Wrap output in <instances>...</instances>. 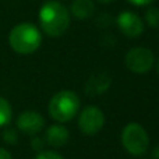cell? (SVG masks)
I'll return each instance as SVG.
<instances>
[{"mask_svg": "<svg viewBox=\"0 0 159 159\" xmlns=\"http://www.w3.org/2000/svg\"><path fill=\"white\" fill-rule=\"evenodd\" d=\"M41 28L52 38L61 36L70 25V11L64 4L56 0L46 2L39 10Z\"/></svg>", "mask_w": 159, "mask_h": 159, "instance_id": "obj_1", "label": "cell"}, {"mask_svg": "<svg viewBox=\"0 0 159 159\" xmlns=\"http://www.w3.org/2000/svg\"><path fill=\"white\" fill-rule=\"evenodd\" d=\"M42 35L35 25L30 22L18 24L10 31L8 43L14 52L20 55H31L41 46Z\"/></svg>", "mask_w": 159, "mask_h": 159, "instance_id": "obj_2", "label": "cell"}, {"mask_svg": "<svg viewBox=\"0 0 159 159\" xmlns=\"http://www.w3.org/2000/svg\"><path fill=\"white\" fill-rule=\"evenodd\" d=\"M80 109V98L73 91H60L49 101L48 112L56 121H70L74 119Z\"/></svg>", "mask_w": 159, "mask_h": 159, "instance_id": "obj_3", "label": "cell"}, {"mask_svg": "<svg viewBox=\"0 0 159 159\" xmlns=\"http://www.w3.org/2000/svg\"><path fill=\"white\" fill-rule=\"evenodd\" d=\"M121 143L129 154L134 157L144 155L148 151L149 138L145 129L138 123H129L121 133Z\"/></svg>", "mask_w": 159, "mask_h": 159, "instance_id": "obj_4", "label": "cell"}, {"mask_svg": "<svg viewBox=\"0 0 159 159\" xmlns=\"http://www.w3.org/2000/svg\"><path fill=\"white\" fill-rule=\"evenodd\" d=\"M154 53L147 48H133L126 55V66L130 71L144 74L154 66Z\"/></svg>", "mask_w": 159, "mask_h": 159, "instance_id": "obj_5", "label": "cell"}, {"mask_svg": "<svg viewBox=\"0 0 159 159\" xmlns=\"http://www.w3.org/2000/svg\"><path fill=\"white\" fill-rule=\"evenodd\" d=\"M105 124V115L99 107L96 106H87L78 117V127L81 133L87 135H93L103 129Z\"/></svg>", "mask_w": 159, "mask_h": 159, "instance_id": "obj_6", "label": "cell"}, {"mask_svg": "<svg viewBox=\"0 0 159 159\" xmlns=\"http://www.w3.org/2000/svg\"><path fill=\"white\" fill-rule=\"evenodd\" d=\"M117 25L121 34L129 38H137L144 32V21L133 11H123L119 14Z\"/></svg>", "mask_w": 159, "mask_h": 159, "instance_id": "obj_7", "label": "cell"}, {"mask_svg": "<svg viewBox=\"0 0 159 159\" xmlns=\"http://www.w3.org/2000/svg\"><path fill=\"white\" fill-rule=\"evenodd\" d=\"M45 126V119L35 110H25L17 117V129L25 134H38Z\"/></svg>", "mask_w": 159, "mask_h": 159, "instance_id": "obj_8", "label": "cell"}, {"mask_svg": "<svg viewBox=\"0 0 159 159\" xmlns=\"http://www.w3.org/2000/svg\"><path fill=\"white\" fill-rule=\"evenodd\" d=\"M110 82H112V80H110L109 74H106V73H96V74L91 75V78L87 81L85 91L91 96L102 95L105 91L109 89Z\"/></svg>", "mask_w": 159, "mask_h": 159, "instance_id": "obj_9", "label": "cell"}, {"mask_svg": "<svg viewBox=\"0 0 159 159\" xmlns=\"http://www.w3.org/2000/svg\"><path fill=\"white\" fill-rule=\"evenodd\" d=\"M69 130L66 127H63L61 124H53L46 130V137L45 138H46V143L49 145L59 148L69 141Z\"/></svg>", "mask_w": 159, "mask_h": 159, "instance_id": "obj_10", "label": "cell"}, {"mask_svg": "<svg viewBox=\"0 0 159 159\" xmlns=\"http://www.w3.org/2000/svg\"><path fill=\"white\" fill-rule=\"evenodd\" d=\"M70 13L78 20H87L95 13V4L92 0H73Z\"/></svg>", "mask_w": 159, "mask_h": 159, "instance_id": "obj_11", "label": "cell"}, {"mask_svg": "<svg viewBox=\"0 0 159 159\" xmlns=\"http://www.w3.org/2000/svg\"><path fill=\"white\" fill-rule=\"evenodd\" d=\"M11 116H13V109L8 103L7 99L0 96V127H4L10 123Z\"/></svg>", "mask_w": 159, "mask_h": 159, "instance_id": "obj_12", "label": "cell"}, {"mask_svg": "<svg viewBox=\"0 0 159 159\" xmlns=\"http://www.w3.org/2000/svg\"><path fill=\"white\" fill-rule=\"evenodd\" d=\"M145 21L149 27L159 28V8L158 7H149L145 13Z\"/></svg>", "mask_w": 159, "mask_h": 159, "instance_id": "obj_13", "label": "cell"}, {"mask_svg": "<svg viewBox=\"0 0 159 159\" xmlns=\"http://www.w3.org/2000/svg\"><path fill=\"white\" fill-rule=\"evenodd\" d=\"M3 138H4V141L8 144H16L17 141H18V135H17L16 130L10 129V127H7V129L3 131Z\"/></svg>", "mask_w": 159, "mask_h": 159, "instance_id": "obj_14", "label": "cell"}, {"mask_svg": "<svg viewBox=\"0 0 159 159\" xmlns=\"http://www.w3.org/2000/svg\"><path fill=\"white\" fill-rule=\"evenodd\" d=\"M35 159H64L61 155H59L57 152L53 151H41L35 157Z\"/></svg>", "mask_w": 159, "mask_h": 159, "instance_id": "obj_15", "label": "cell"}, {"mask_svg": "<svg viewBox=\"0 0 159 159\" xmlns=\"http://www.w3.org/2000/svg\"><path fill=\"white\" fill-rule=\"evenodd\" d=\"M32 148L36 149V151L43 149V141H42L41 138H34V140H32Z\"/></svg>", "mask_w": 159, "mask_h": 159, "instance_id": "obj_16", "label": "cell"}, {"mask_svg": "<svg viewBox=\"0 0 159 159\" xmlns=\"http://www.w3.org/2000/svg\"><path fill=\"white\" fill-rule=\"evenodd\" d=\"M127 2L134 6H147V4H151L154 0H127Z\"/></svg>", "mask_w": 159, "mask_h": 159, "instance_id": "obj_17", "label": "cell"}, {"mask_svg": "<svg viewBox=\"0 0 159 159\" xmlns=\"http://www.w3.org/2000/svg\"><path fill=\"white\" fill-rule=\"evenodd\" d=\"M0 159H13L11 154L4 148H0Z\"/></svg>", "mask_w": 159, "mask_h": 159, "instance_id": "obj_18", "label": "cell"}, {"mask_svg": "<svg viewBox=\"0 0 159 159\" xmlns=\"http://www.w3.org/2000/svg\"><path fill=\"white\" fill-rule=\"evenodd\" d=\"M152 155H154L155 159H159V145L157 147V148L154 149V152H152Z\"/></svg>", "mask_w": 159, "mask_h": 159, "instance_id": "obj_19", "label": "cell"}, {"mask_svg": "<svg viewBox=\"0 0 159 159\" xmlns=\"http://www.w3.org/2000/svg\"><path fill=\"white\" fill-rule=\"evenodd\" d=\"M99 2H102V3H110V2H113V0H99Z\"/></svg>", "mask_w": 159, "mask_h": 159, "instance_id": "obj_20", "label": "cell"}, {"mask_svg": "<svg viewBox=\"0 0 159 159\" xmlns=\"http://www.w3.org/2000/svg\"><path fill=\"white\" fill-rule=\"evenodd\" d=\"M157 69H158V73H159V60H158V64H157Z\"/></svg>", "mask_w": 159, "mask_h": 159, "instance_id": "obj_21", "label": "cell"}]
</instances>
